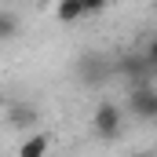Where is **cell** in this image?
<instances>
[{"mask_svg": "<svg viewBox=\"0 0 157 157\" xmlns=\"http://www.w3.org/2000/svg\"><path fill=\"white\" fill-rule=\"evenodd\" d=\"M48 146H51V139H48L44 132L26 135V139H22V146H18V157H44V154H48Z\"/></svg>", "mask_w": 157, "mask_h": 157, "instance_id": "cell-4", "label": "cell"}, {"mask_svg": "<svg viewBox=\"0 0 157 157\" xmlns=\"http://www.w3.org/2000/svg\"><path fill=\"white\" fill-rule=\"evenodd\" d=\"M0 37H15V15L7 11V7H0Z\"/></svg>", "mask_w": 157, "mask_h": 157, "instance_id": "cell-6", "label": "cell"}, {"mask_svg": "<svg viewBox=\"0 0 157 157\" xmlns=\"http://www.w3.org/2000/svg\"><path fill=\"white\" fill-rule=\"evenodd\" d=\"M113 73H117V66L110 59H102V55H80V62H77V77L88 88H102Z\"/></svg>", "mask_w": 157, "mask_h": 157, "instance_id": "cell-1", "label": "cell"}, {"mask_svg": "<svg viewBox=\"0 0 157 157\" xmlns=\"http://www.w3.org/2000/svg\"><path fill=\"white\" fill-rule=\"evenodd\" d=\"M102 7H106L102 0H84V15H99Z\"/></svg>", "mask_w": 157, "mask_h": 157, "instance_id": "cell-7", "label": "cell"}, {"mask_svg": "<svg viewBox=\"0 0 157 157\" xmlns=\"http://www.w3.org/2000/svg\"><path fill=\"white\" fill-rule=\"evenodd\" d=\"M55 18L59 22H77V18H84V0H62L55 7Z\"/></svg>", "mask_w": 157, "mask_h": 157, "instance_id": "cell-5", "label": "cell"}, {"mask_svg": "<svg viewBox=\"0 0 157 157\" xmlns=\"http://www.w3.org/2000/svg\"><path fill=\"white\" fill-rule=\"evenodd\" d=\"M146 62H150V66H157V37L150 40V48H146Z\"/></svg>", "mask_w": 157, "mask_h": 157, "instance_id": "cell-8", "label": "cell"}, {"mask_svg": "<svg viewBox=\"0 0 157 157\" xmlns=\"http://www.w3.org/2000/svg\"><path fill=\"white\" fill-rule=\"evenodd\" d=\"M91 128H95L99 139H117L121 135V106L117 102H99L95 117H91Z\"/></svg>", "mask_w": 157, "mask_h": 157, "instance_id": "cell-2", "label": "cell"}, {"mask_svg": "<svg viewBox=\"0 0 157 157\" xmlns=\"http://www.w3.org/2000/svg\"><path fill=\"white\" fill-rule=\"evenodd\" d=\"M128 110H132L135 117H143V121H157V88H154V84H139V88H132V95H128Z\"/></svg>", "mask_w": 157, "mask_h": 157, "instance_id": "cell-3", "label": "cell"}]
</instances>
